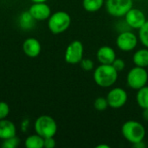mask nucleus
<instances>
[{"instance_id":"nucleus-1","label":"nucleus","mask_w":148,"mask_h":148,"mask_svg":"<svg viewBox=\"0 0 148 148\" xmlns=\"http://www.w3.org/2000/svg\"><path fill=\"white\" fill-rule=\"evenodd\" d=\"M119 72L112 64H101L93 74L95 82L101 88L112 87L118 79Z\"/></svg>"},{"instance_id":"nucleus-2","label":"nucleus","mask_w":148,"mask_h":148,"mask_svg":"<svg viewBox=\"0 0 148 148\" xmlns=\"http://www.w3.org/2000/svg\"><path fill=\"white\" fill-rule=\"evenodd\" d=\"M121 134L128 142L134 145L144 140L146 136V129L140 122L130 120L122 125Z\"/></svg>"},{"instance_id":"nucleus-3","label":"nucleus","mask_w":148,"mask_h":148,"mask_svg":"<svg viewBox=\"0 0 148 148\" xmlns=\"http://www.w3.org/2000/svg\"><path fill=\"white\" fill-rule=\"evenodd\" d=\"M71 24V17L65 11H56L48 19V27L53 34H61L66 31Z\"/></svg>"},{"instance_id":"nucleus-4","label":"nucleus","mask_w":148,"mask_h":148,"mask_svg":"<svg viewBox=\"0 0 148 148\" xmlns=\"http://www.w3.org/2000/svg\"><path fill=\"white\" fill-rule=\"evenodd\" d=\"M35 131L42 138L55 137L57 132V124L52 117L41 115L36 120Z\"/></svg>"},{"instance_id":"nucleus-5","label":"nucleus","mask_w":148,"mask_h":148,"mask_svg":"<svg viewBox=\"0 0 148 148\" xmlns=\"http://www.w3.org/2000/svg\"><path fill=\"white\" fill-rule=\"evenodd\" d=\"M148 73L146 68L135 66L129 70L127 75V83L129 88L134 90L145 87L147 84Z\"/></svg>"},{"instance_id":"nucleus-6","label":"nucleus","mask_w":148,"mask_h":148,"mask_svg":"<svg viewBox=\"0 0 148 148\" xmlns=\"http://www.w3.org/2000/svg\"><path fill=\"white\" fill-rule=\"evenodd\" d=\"M133 6V0H107L106 2V10L108 13L115 17L124 16Z\"/></svg>"},{"instance_id":"nucleus-7","label":"nucleus","mask_w":148,"mask_h":148,"mask_svg":"<svg viewBox=\"0 0 148 148\" xmlns=\"http://www.w3.org/2000/svg\"><path fill=\"white\" fill-rule=\"evenodd\" d=\"M83 44L79 40L71 42L65 51L64 59L69 64H78L83 59Z\"/></svg>"},{"instance_id":"nucleus-8","label":"nucleus","mask_w":148,"mask_h":148,"mask_svg":"<svg viewBox=\"0 0 148 148\" xmlns=\"http://www.w3.org/2000/svg\"><path fill=\"white\" fill-rule=\"evenodd\" d=\"M138 44L137 36L130 30L121 31L116 38V45L119 49L124 52L134 50Z\"/></svg>"},{"instance_id":"nucleus-9","label":"nucleus","mask_w":148,"mask_h":148,"mask_svg":"<svg viewBox=\"0 0 148 148\" xmlns=\"http://www.w3.org/2000/svg\"><path fill=\"white\" fill-rule=\"evenodd\" d=\"M106 98L108 107L114 109H118L126 105L128 95L125 89L121 88H114L108 93Z\"/></svg>"},{"instance_id":"nucleus-10","label":"nucleus","mask_w":148,"mask_h":148,"mask_svg":"<svg viewBox=\"0 0 148 148\" xmlns=\"http://www.w3.org/2000/svg\"><path fill=\"white\" fill-rule=\"evenodd\" d=\"M124 17L127 25L134 29H139L147 22L144 12L141 10L134 7L124 16Z\"/></svg>"},{"instance_id":"nucleus-11","label":"nucleus","mask_w":148,"mask_h":148,"mask_svg":"<svg viewBox=\"0 0 148 148\" xmlns=\"http://www.w3.org/2000/svg\"><path fill=\"white\" fill-rule=\"evenodd\" d=\"M29 12L36 21L49 19L51 15L50 7L44 3H34L29 9Z\"/></svg>"},{"instance_id":"nucleus-12","label":"nucleus","mask_w":148,"mask_h":148,"mask_svg":"<svg viewBox=\"0 0 148 148\" xmlns=\"http://www.w3.org/2000/svg\"><path fill=\"white\" fill-rule=\"evenodd\" d=\"M96 58L101 64H112L116 58V53L112 47L102 46L97 50Z\"/></svg>"},{"instance_id":"nucleus-13","label":"nucleus","mask_w":148,"mask_h":148,"mask_svg":"<svg viewBox=\"0 0 148 148\" xmlns=\"http://www.w3.org/2000/svg\"><path fill=\"white\" fill-rule=\"evenodd\" d=\"M41 44L39 41L34 37L27 38L23 44V49L26 56L29 57H36L41 53Z\"/></svg>"},{"instance_id":"nucleus-14","label":"nucleus","mask_w":148,"mask_h":148,"mask_svg":"<svg viewBox=\"0 0 148 148\" xmlns=\"http://www.w3.org/2000/svg\"><path fill=\"white\" fill-rule=\"evenodd\" d=\"M16 128L15 124L6 119L0 120V140H6L16 136Z\"/></svg>"},{"instance_id":"nucleus-15","label":"nucleus","mask_w":148,"mask_h":148,"mask_svg":"<svg viewBox=\"0 0 148 148\" xmlns=\"http://www.w3.org/2000/svg\"><path fill=\"white\" fill-rule=\"evenodd\" d=\"M133 62L135 66L141 68L148 67V48L137 50L133 56Z\"/></svg>"},{"instance_id":"nucleus-16","label":"nucleus","mask_w":148,"mask_h":148,"mask_svg":"<svg viewBox=\"0 0 148 148\" xmlns=\"http://www.w3.org/2000/svg\"><path fill=\"white\" fill-rule=\"evenodd\" d=\"M24 146L27 148H42L44 147V138L37 134L29 135L25 140Z\"/></svg>"},{"instance_id":"nucleus-17","label":"nucleus","mask_w":148,"mask_h":148,"mask_svg":"<svg viewBox=\"0 0 148 148\" xmlns=\"http://www.w3.org/2000/svg\"><path fill=\"white\" fill-rule=\"evenodd\" d=\"M136 101L140 108L143 110L148 108V86L140 88L137 92Z\"/></svg>"},{"instance_id":"nucleus-18","label":"nucleus","mask_w":148,"mask_h":148,"mask_svg":"<svg viewBox=\"0 0 148 148\" xmlns=\"http://www.w3.org/2000/svg\"><path fill=\"white\" fill-rule=\"evenodd\" d=\"M104 3V0H83L82 6L88 12H96L101 9Z\"/></svg>"},{"instance_id":"nucleus-19","label":"nucleus","mask_w":148,"mask_h":148,"mask_svg":"<svg viewBox=\"0 0 148 148\" xmlns=\"http://www.w3.org/2000/svg\"><path fill=\"white\" fill-rule=\"evenodd\" d=\"M20 26L23 29H30L34 26L35 24V19L32 17V16L30 15V13L28 11H25L23 13H22V15L20 16Z\"/></svg>"},{"instance_id":"nucleus-20","label":"nucleus","mask_w":148,"mask_h":148,"mask_svg":"<svg viewBox=\"0 0 148 148\" xmlns=\"http://www.w3.org/2000/svg\"><path fill=\"white\" fill-rule=\"evenodd\" d=\"M139 39L144 47L148 48V21L139 29Z\"/></svg>"},{"instance_id":"nucleus-21","label":"nucleus","mask_w":148,"mask_h":148,"mask_svg":"<svg viewBox=\"0 0 148 148\" xmlns=\"http://www.w3.org/2000/svg\"><path fill=\"white\" fill-rule=\"evenodd\" d=\"M20 144V140L16 136L10 137L9 139L3 140L2 143V147L3 148H16Z\"/></svg>"},{"instance_id":"nucleus-22","label":"nucleus","mask_w":148,"mask_h":148,"mask_svg":"<svg viewBox=\"0 0 148 148\" xmlns=\"http://www.w3.org/2000/svg\"><path fill=\"white\" fill-rule=\"evenodd\" d=\"M94 107L98 111H104L108 108V103L106 97H97L95 100Z\"/></svg>"},{"instance_id":"nucleus-23","label":"nucleus","mask_w":148,"mask_h":148,"mask_svg":"<svg viewBox=\"0 0 148 148\" xmlns=\"http://www.w3.org/2000/svg\"><path fill=\"white\" fill-rule=\"evenodd\" d=\"M80 64H81L82 69L85 71H91V70H93V69L95 67L94 62L89 58H83L81 61Z\"/></svg>"},{"instance_id":"nucleus-24","label":"nucleus","mask_w":148,"mask_h":148,"mask_svg":"<svg viewBox=\"0 0 148 148\" xmlns=\"http://www.w3.org/2000/svg\"><path fill=\"white\" fill-rule=\"evenodd\" d=\"M10 114V107L4 101H0V120L6 119Z\"/></svg>"},{"instance_id":"nucleus-25","label":"nucleus","mask_w":148,"mask_h":148,"mask_svg":"<svg viewBox=\"0 0 148 148\" xmlns=\"http://www.w3.org/2000/svg\"><path fill=\"white\" fill-rule=\"evenodd\" d=\"M112 65L114 66V68L118 71V72H121V71H122L124 69H125V67H126V63H125V62L122 60V59H121V58H115V60L114 61V62L112 63Z\"/></svg>"},{"instance_id":"nucleus-26","label":"nucleus","mask_w":148,"mask_h":148,"mask_svg":"<svg viewBox=\"0 0 148 148\" xmlns=\"http://www.w3.org/2000/svg\"><path fill=\"white\" fill-rule=\"evenodd\" d=\"M56 147V140L54 137L44 138V147L45 148H53Z\"/></svg>"},{"instance_id":"nucleus-27","label":"nucleus","mask_w":148,"mask_h":148,"mask_svg":"<svg viewBox=\"0 0 148 148\" xmlns=\"http://www.w3.org/2000/svg\"><path fill=\"white\" fill-rule=\"evenodd\" d=\"M133 147L136 148H145L146 147V145L144 144V141H140V142H138L136 144H134Z\"/></svg>"},{"instance_id":"nucleus-28","label":"nucleus","mask_w":148,"mask_h":148,"mask_svg":"<svg viewBox=\"0 0 148 148\" xmlns=\"http://www.w3.org/2000/svg\"><path fill=\"white\" fill-rule=\"evenodd\" d=\"M143 117L146 121H148V108L147 109H145L144 110V113H143Z\"/></svg>"},{"instance_id":"nucleus-29","label":"nucleus","mask_w":148,"mask_h":148,"mask_svg":"<svg viewBox=\"0 0 148 148\" xmlns=\"http://www.w3.org/2000/svg\"><path fill=\"white\" fill-rule=\"evenodd\" d=\"M96 148H110V147L107 144H100L96 146Z\"/></svg>"},{"instance_id":"nucleus-30","label":"nucleus","mask_w":148,"mask_h":148,"mask_svg":"<svg viewBox=\"0 0 148 148\" xmlns=\"http://www.w3.org/2000/svg\"><path fill=\"white\" fill-rule=\"evenodd\" d=\"M33 3H44L46 2L47 0H31Z\"/></svg>"}]
</instances>
